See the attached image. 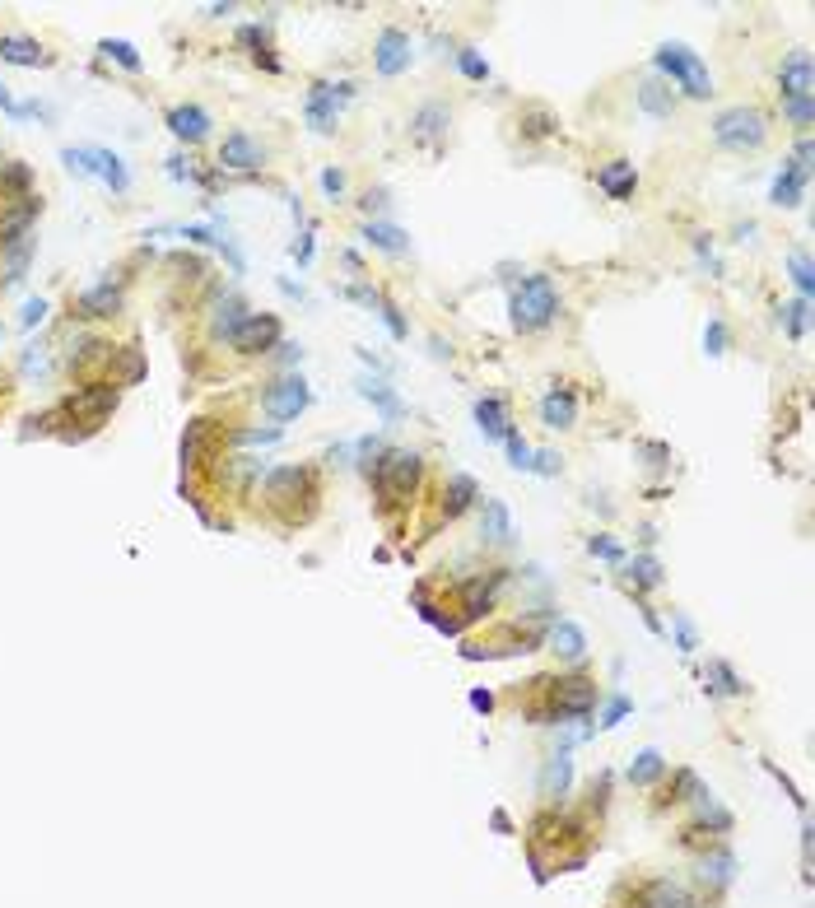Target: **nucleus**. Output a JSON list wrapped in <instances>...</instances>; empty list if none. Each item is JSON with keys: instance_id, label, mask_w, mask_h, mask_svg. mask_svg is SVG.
Masks as SVG:
<instances>
[{"instance_id": "26", "label": "nucleus", "mask_w": 815, "mask_h": 908, "mask_svg": "<svg viewBox=\"0 0 815 908\" xmlns=\"http://www.w3.org/2000/svg\"><path fill=\"white\" fill-rule=\"evenodd\" d=\"M364 243L396 257V252H406V247H410V233L396 229V224H382V219H368V224H364Z\"/></svg>"}, {"instance_id": "11", "label": "nucleus", "mask_w": 815, "mask_h": 908, "mask_svg": "<svg viewBox=\"0 0 815 908\" xmlns=\"http://www.w3.org/2000/svg\"><path fill=\"white\" fill-rule=\"evenodd\" d=\"M373 66H378V75H401V70L410 66V38L401 33V28H382Z\"/></svg>"}, {"instance_id": "54", "label": "nucleus", "mask_w": 815, "mask_h": 908, "mask_svg": "<svg viewBox=\"0 0 815 908\" xmlns=\"http://www.w3.org/2000/svg\"><path fill=\"white\" fill-rule=\"evenodd\" d=\"M42 317H47V303H42V299H28L24 312H19V322H24V326H38Z\"/></svg>"}, {"instance_id": "57", "label": "nucleus", "mask_w": 815, "mask_h": 908, "mask_svg": "<svg viewBox=\"0 0 815 908\" xmlns=\"http://www.w3.org/2000/svg\"><path fill=\"white\" fill-rule=\"evenodd\" d=\"M5 187H10V191H24L28 187V168H19V163H14V168H5Z\"/></svg>"}, {"instance_id": "8", "label": "nucleus", "mask_w": 815, "mask_h": 908, "mask_svg": "<svg viewBox=\"0 0 815 908\" xmlns=\"http://www.w3.org/2000/svg\"><path fill=\"white\" fill-rule=\"evenodd\" d=\"M233 350L243 354H266L280 345V317H271V312H252L243 326H238V336L229 340Z\"/></svg>"}, {"instance_id": "13", "label": "nucleus", "mask_w": 815, "mask_h": 908, "mask_svg": "<svg viewBox=\"0 0 815 908\" xmlns=\"http://www.w3.org/2000/svg\"><path fill=\"white\" fill-rule=\"evenodd\" d=\"M573 415H578V396H573V387H555V392L541 396V420H545V429H569Z\"/></svg>"}, {"instance_id": "50", "label": "nucleus", "mask_w": 815, "mask_h": 908, "mask_svg": "<svg viewBox=\"0 0 815 908\" xmlns=\"http://www.w3.org/2000/svg\"><path fill=\"white\" fill-rule=\"evenodd\" d=\"M531 471H536V475H559V452H531Z\"/></svg>"}, {"instance_id": "18", "label": "nucleus", "mask_w": 815, "mask_h": 908, "mask_svg": "<svg viewBox=\"0 0 815 908\" xmlns=\"http://www.w3.org/2000/svg\"><path fill=\"white\" fill-rule=\"evenodd\" d=\"M308 489V471L303 466H280V471L266 475V499L271 503H289Z\"/></svg>"}, {"instance_id": "19", "label": "nucleus", "mask_w": 815, "mask_h": 908, "mask_svg": "<svg viewBox=\"0 0 815 908\" xmlns=\"http://www.w3.org/2000/svg\"><path fill=\"white\" fill-rule=\"evenodd\" d=\"M480 536H485V545H508V541H513V517H508V503H503V499H485Z\"/></svg>"}, {"instance_id": "9", "label": "nucleus", "mask_w": 815, "mask_h": 908, "mask_svg": "<svg viewBox=\"0 0 815 908\" xmlns=\"http://www.w3.org/2000/svg\"><path fill=\"white\" fill-rule=\"evenodd\" d=\"M112 410H117V387H108V382H94V387H84V392H75L66 401V415L84 420L89 429H94L98 420H108Z\"/></svg>"}, {"instance_id": "28", "label": "nucleus", "mask_w": 815, "mask_h": 908, "mask_svg": "<svg viewBox=\"0 0 815 908\" xmlns=\"http://www.w3.org/2000/svg\"><path fill=\"white\" fill-rule=\"evenodd\" d=\"M0 61H10V66H47V52H42L33 38H0Z\"/></svg>"}, {"instance_id": "5", "label": "nucleus", "mask_w": 815, "mask_h": 908, "mask_svg": "<svg viewBox=\"0 0 815 908\" xmlns=\"http://www.w3.org/2000/svg\"><path fill=\"white\" fill-rule=\"evenodd\" d=\"M350 98H354V84H331V80H322V84H313V89H308L303 117H308V126H313L317 136H331V131H336L340 108H345Z\"/></svg>"}, {"instance_id": "49", "label": "nucleus", "mask_w": 815, "mask_h": 908, "mask_svg": "<svg viewBox=\"0 0 815 908\" xmlns=\"http://www.w3.org/2000/svg\"><path fill=\"white\" fill-rule=\"evenodd\" d=\"M783 117H788L792 126H802V131H806V126H811V117H815V112H811V98H802V103H783Z\"/></svg>"}, {"instance_id": "35", "label": "nucleus", "mask_w": 815, "mask_h": 908, "mask_svg": "<svg viewBox=\"0 0 815 908\" xmlns=\"http://www.w3.org/2000/svg\"><path fill=\"white\" fill-rule=\"evenodd\" d=\"M117 308H122V294H117L112 285H98L80 299V312H89V317H112Z\"/></svg>"}, {"instance_id": "7", "label": "nucleus", "mask_w": 815, "mask_h": 908, "mask_svg": "<svg viewBox=\"0 0 815 908\" xmlns=\"http://www.w3.org/2000/svg\"><path fill=\"white\" fill-rule=\"evenodd\" d=\"M597 708V685L592 680H583V676H573V680H559L555 685V708H550V718H587Z\"/></svg>"}, {"instance_id": "48", "label": "nucleus", "mask_w": 815, "mask_h": 908, "mask_svg": "<svg viewBox=\"0 0 815 908\" xmlns=\"http://www.w3.org/2000/svg\"><path fill=\"white\" fill-rule=\"evenodd\" d=\"M704 350L713 354V359H718V354H727V326H722L718 317L704 326Z\"/></svg>"}, {"instance_id": "20", "label": "nucleus", "mask_w": 815, "mask_h": 908, "mask_svg": "<svg viewBox=\"0 0 815 908\" xmlns=\"http://www.w3.org/2000/svg\"><path fill=\"white\" fill-rule=\"evenodd\" d=\"M168 131H173L177 140L196 145V140L210 136V117H205L196 103H187V108H173V112H168Z\"/></svg>"}, {"instance_id": "6", "label": "nucleus", "mask_w": 815, "mask_h": 908, "mask_svg": "<svg viewBox=\"0 0 815 908\" xmlns=\"http://www.w3.org/2000/svg\"><path fill=\"white\" fill-rule=\"evenodd\" d=\"M308 401H313L308 382H303L299 373H289V378H280L271 392H266V401H261V406H266V415H271V420H294V415H303V410H308Z\"/></svg>"}, {"instance_id": "61", "label": "nucleus", "mask_w": 815, "mask_h": 908, "mask_svg": "<svg viewBox=\"0 0 815 908\" xmlns=\"http://www.w3.org/2000/svg\"><path fill=\"white\" fill-rule=\"evenodd\" d=\"M275 350H280V359H285V364H294V359H303V350H299V345H275Z\"/></svg>"}, {"instance_id": "3", "label": "nucleus", "mask_w": 815, "mask_h": 908, "mask_svg": "<svg viewBox=\"0 0 815 908\" xmlns=\"http://www.w3.org/2000/svg\"><path fill=\"white\" fill-rule=\"evenodd\" d=\"M652 66L662 70L666 80H676L690 98L713 94V75H708V66L699 61V52H690L685 42H662V47L652 52Z\"/></svg>"}, {"instance_id": "2", "label": "nucleus", "mask_w": 815, "mask_h": 908, "mask_svg": "<svg viewBox=\"0 0 815 908\" xmlns=\"http://www.w3.org/2000/svg\"><path fill=\"white\" fill-rule=\"evenodd\" d=\"M508 312H513L517 331H541L559 317V289L550 275H522V285L513 289L508 299Z\"/></svg>"}, {"instance_id": "47", "label": "nucleus", "mask_w": 815, "mask_h": 908, "mask_svg": "<svg viewBox=\"0 0 815 908\" xmlns=\"http://www.w3.org/2000/svg\"><path fill=\"white\" fill-rule=\"evenodd\" d=\"M503 443H508V461H513L517 471H531V448H527V438L517 434V429H508V438H503Z\"/></svg>"}, {"instance_id": "58", "label": "nucleus", "mask_w": 815, "mask_h": 908, "mask_svg": "<svg viewBox=\"0 0 815 908\" xmlns=\"http://www.w3.org/2000/svg\"><path fill=\"white\" fill-rule=\"evenodd\" d=\"M471 708H476V713H489V708H494V694H489V690H471Z\"/></svg>"}, {"instance_id": "37", "label": "nucleus", "mask_w": 815, "mask_h": 908, "mask_svg": "<svg viewBox=\"0 0 815 908\" xmlns=\"http://www.w3.org/2000/svg\"><path fill=\"white\" fill-rule=\"evenodd\" d=\"M205 429H210V420H191L187 424V434H182V466H196L201 443H205Z\"/></svg>"}, {"instance_id": "10", "label": "nucleus", "mask_w": 815, "mask_h": 908, "mask_svg": "<svg viewBox=\"0 0 815 908\" xmlns=\"http://www.w3.org/2000/svg\"><path fill=\"white\" fill-rule=\"evenodd\" d=\"M778 94H783V103H802V98H811V56L806 52H792L788 61H783V70H778Z\"/></svg>"}, {"instance_id": "46", "label": "nucleus", "mask_w": 815, "mask_h": 908, "mask_svg": "<svg viewBox=\"0 0 815 908\" xmlns=\"http://www.w3.org/2000/svg\"><path fill=\"white\" fill-rule=\"evenodd\" d=\"M671 624H676L680 652H694V648H699V634H694V624H690V615H685V610H671Z\"/></svg>"}, {"instance_id": "27", "label": "nucleus", "mask_w": 815, "mask_h": 908, "mask_svg": "<svg viewBox=\"0 0 815 908\" xmlns=\"http://www.w3.org/2000/svg\"><path fill=\"white\" fill-rule=\"evenodd\" d=\"M569 778H573V759H569V750H559V755H550V764L541 773V792L550 801H559L569 792Z\"/></svg>"}, {"instance_id": "44", "label": "nucleus", "mask_w": 815, "mask_h": 908, "mask_svg": "<svg viewBox=\"0 0 815 908\" xmlns=\"http://www.w3.org/2000/svg\"><path fill=\"white\" fill-rule=\"evenodd\" d=\"M587 550L597 559H606V564H625V545L611 541V536H587Z\"/></svg>"}, {"instance_id": "24", "label": "nucleus", "mask_w": 815, "mask_h": 908, "mask_svg": "<svg viewBox=\"0 0 815 908\" xmlns=\"http://www.w3.org/2000/svg\"><path fill=\"white\" fill-rule=\"evenodd\" d=\"M354 387H359V396H364V401H373V406L382 410V420H401V415H406V401H401V396H396L392 387H387V382H378V378H359Z\"/></svg>"}, {"instance_id": "45", "label": "nucleus", "mask_w": 815, "mask_h": 908, "mask_svg": "<svg viewBox=\"0 0 815 908\" xmlns=\"http://www.w3.org/2000/svg\"><path fill=\"white\" fill-rule=\"evenodd\" d=\"M629 694H611V699H606V708H601V727H620V722L629 718Z\"/></svg>"}, {"instance_id": "42", "label": "nucleus", "mask_w": 815, "mask_h": 908, "mask_svg": "<svg viewBox=\"0 0 815 908\" xmlns=\"http://www.w3.org/2000/svg\"><path fill=\"white\" fill-rule=\"evenodd\" d=\"M783 312H788V336L802 340L806 331H811V299H797L792 308H783Z\"/></svg>"}, {"instance_id": "34", "label": "nucleus", "mask_w": 815, "mask_h": 908, "mask_svg": "<svg viewBox=\"0 0 815 908\" xmlns=\"http://www.w3.org/2000/svg\"><path fill=\"white\" fill-rule=\"evenodd\" d=\"M704 680H708V694H732V699H736V694H746V680L736 676L727 662H708Z\"/></svg>"}, {"instance_id": "38", "label": "nucleus", "mask_w": 815, "mask_h": 908, "mask_svg": "<svg viewBox=\"0 0 815 908\" xmlns=\"http://www.w3.org/2000/svg\"><path fill=\"white\" fill-rule=\"evenodd\" d=\"M457 70H462L466 80H480V84L489 80V61L476 52V47H462V52H457Z\"/></svg>"}, {"instance_id": "55", "label": "nucleus", "mask_w": 815, "mask_h": 908, "mask_svg": "<svg viewBox=\"0 0 815 908\" xmlns=\"http://www.w3.org/2000/svg\"><path fill=\"white\" fill-rule=\"evenodd\" d=\"M238 42H243V47H252V52H266V33H261V28H238Z\"/></svg>"}, {"instance_id": "56", "label": "nucleus", "mask_w": 815, "mask_h": 908, "mask_svg": "<svg viewBox=\"0 0 815 908\" xmlns=\"http://www.w3.org/2000/svg\"><path fill=\"white\" fill-rule=\"evenodd\" d=\"M47 368V354H42V345H28L24 350V373H42Z\"/></svg>"}, {"instance_id": "40", "label": "nucleus", "mask_w": 815, "mask_h": 908, "mask_svg": "<svg viewBox=\"0 0 815 908\" xmlns=\"http://www.w3.org/2000/svg\"><path fill=\"white\" fill-rule=\"evenodd\" d=\"M629 578H634L639 587H657L662 583V564H657L652 555H639L634 564H629Z\"/></svg>"}, {"instance_id": "16", "label": "nucleus", "mask_w": 815, "mask_h": 908, "mask_svg": "<svg viewBox=\"0 0 815 908\" xmlns=\"http://www.w3.org/2000/svg\"><path fill=\"white\" fill-rule=\"evenodd\" d=\"M545 643H550V652L569 657V662H578V657L587 652V634L573 620H555V624H550V629H545Z\"/></svg>"}, {"instance_id": "32", "label": "nucleus", "mask_w": 815, "mask_h": 908, "mask_svg": "<svg viewBox=\"0 0 815 908\" xmlns=\"http://www.w3.org/2000/svg\"><path fill=\"white\" fill-rule=\"evenodd\" d=\"M247 317H252V312H247L238 299H224V303H219V312H215V326H210V331H215V340H233V336H238V326H243Z\"/></svg>"}, {"instance_id": "59", "label": "nucleus", "mask_w": 815, "mask_h": 908, "mask_svg": "<svg viewBox=\"0 0 815 908\" xmlns=\"http://www.w3.org/2000/svg\"><path fill=\"white\" fill-rule=\"evenodd\" d=\"M294 257H299V266H308V261H313V233H303V243L294 247Z\"/></svg>"}, {"instance_id": "4", "label": "nucleus", "mask_w": 815, "mask_h": 908, "mask_svg": "<svg viewBox=\"0 0 815 908\" xmlns=\"http://www.w3.org/2000/svg\"><path fill=\"white\" fill-rule=\"evenodd\" d=\"M713 140L732 154H750L769 140V122H764L760 108H746V103H741V108H727V112L713 117Z\"/></svg>"}, {"instance_id": "62", "label": "nucleus", "mask_w": 815, "mask_h": 908, "mask_svg": "<svg viewBox=\"0 0 815 908\" xmlns=\"http://www.w3.org/2000/svg\"><path fill=\"white\" fill-rule=\"evenodd\" d=\"M0 108H5V112H14V108H19V103H14V98L5 94V89H0Z\"/></svg>"}, {"instance_id": "31", "label": "nucleus", "mask_w": 815, "mask_h": 908, "mask_svg": "<svg viewBox=\"0 0 815 908\" xmlns=\"http://www.w3.org/2000/svg\"><path fill=\"white\" fill-rule=\"evenodd\" d=\"M639 108L648 112V117H671V108H676V94H671L662 80H643L639 84Z\"/></svg>"}, {"instance_id": "14", "label": "nucleus", "mask_w": 815, "mask_h": 908, "mask_svg": "<svg viewBox=\"0 0 815 908\" xmlns=\"http://www.w3.org/2000/svg\"><path fill=\"white\" fill-rule=\"evenodd\" d=\"M597 187L611 196V201H629L634 196V187H639V173H634V163H625V159H615V163H606L597 173Z\"/></svg>"}, {"instance_id": "60", "label": "nucleus", "mask_w": 815, "mask_h": 908, "mask_svg": "<svg viewBox=\"0 0 815 908\" xmlns=\"http://www.w3.org/2000/svg\"><path fill=\"white\" fill-rule=\"evenodd\" d=\"M382 205H387V191H368V196H364V210H368V215H373V210H382Z\"/></svg>"}, {"instance_id": "29", "label": "nucleus", "mask_w": 815, "mask_h": 908, "mask_svg": "<svg viewBox=\"0 0 815 908\" xmlns=\"http://www.w3.org/2000/svg\"><path fill=\"white\" fill-rule=\"evenodd\" d=\"M639 908H694V899L671 881H652L648 890L639 895Z\"/></svg>"}, {"instance_id": "51", "label": "nucleus", "mask_w": 815, "mask_h": 908, "mask_svg": "<svg viewBox=\"0 0 815 908\" xmlns=\"http://www.w3.org/2000/svg\"><path fill=\"white\" fill-rule=\"evenodd\" d=\"M238 443H280V429H238Z\"/></svg>"}, {"instance_id": "30", "label": "nucleus", "mask_w": 815, "mask_h": 908, "mask_svg": "<svg viewBox=\"0 0 815 908\" xmlns=\"http://www.w3.org/2000/svg\"><path fill=\"white\" fill-rule=\"evenodd\" d=\"M443 131H448V108H443V103H424V108L410 117V136L438 140Z\"/></svg>"}, {"instance_id": "52", "label": "nucleus", "mask_w": 815, "mask_h": 908, "mask_svg": "<svg viewBox=\"0 0 815 908\" xmlns=\"http://www.w3.org/2000/svg\"><path fill=\"white\" fill-rule=\"evenodd\" d=\"M527 131L531 136H550L555 131V117L550 112H527Z\"/></svg>"}, {"instance_id": "22", "label": "nucleus", "mask_w": 815, "mask_h": 908, "mask_svg": "<svg viewBox=\"0 0 815 908\" xmlns=\"http://www.w3.org/2000/svg\"><path fill=\"white\" fill-rule=\"evenodd\" d=\"M503 578L508 573H489V578H476V583H466V592H462V601H466V620H480L489 606H494V592L503 587Z\"/></svg>"}, {"instance_id": "1", "label": "nucleus", "mask_w": 815, "mask_h": 908, "mask_svg": "<svg viewBox=\"0 0 815 908\" xmlns=\"http://www.w3.org/2000/svg\"><path fill=\"white\" fill-rule=\"evenodd\" d=\"M368 471H373V489H378V499L387 503V508H401V503H410V494L420 489L424 461L415 457V452H406V448H387L373 466H368Z\"/></svg>"}, {"instance_id": "33", "label": "nucleus", "mask_w": 815, "mask_h": 908, "mask_svg": "<svg viewBox=\"0 0 815 908\" xmlns=\"http://www.w3.org/2000/svg\"><path fill=\"white\" fill-rule=\"evenodd\" d=\"M33 247H38V238H33V233L5 247V280H10V285H19V280H24L28 261H33Z\"/></svg>"}, {"instance_id": "25", "label": "nucleus", "mask_w": 815, "mask_h": 908, "mask_svg": "<svg viewBox=\"0 0 815 908\" xmlns=\"http://www.w3.org/2000/svg\"><path fill=\"white\" fill-rule=\"evenodd\" d=\"M769 201H774V205H802L806 201V173H797L792 163H783V168L774 173Z\"/></svg>"}, {"instance_id": "41", "label": "nucleus", "mask_w": 815, "mask_h": 908, "mask_svg": "<svg viewBox=\"0 0 815 908\" xmlns=\"http://www.w3.org/2000/svg\"><path fill=\"white\" fill-rule=\"evenodd\" d=\"M103 56H112V61L126 66V70H140V52L126 38H108V42H103Z\"/></svg>"}, {"instance_id": "23", "label": "nucleus", "mask_w": 815, "mask_h": 908, "mask_svg": "<svg viewBox=\"0 0 815 908\" xmlns=\"http://www.w3.org/2000/svg\"><path fill=\"white\" fill-rule=\"evenodd\" d=\"M476 499H480V485L471 480V475L457 471V475L448 480V489H443V517H448V522H452V517H462Z\"/></svg>"}, {"instance_id": "53", "label": "nucleus", "mask_w": 815, "mask_h": 908, "mask_svg": "<svg viewBox=\"0 0 815 908\" xmlns=\"http://www.w3.org/2000/svg\"><path fill=\"white\" fill-rule=\"evenodd\" d=\"M322 191L331 196V201H340V191H345V173H340V168H326V173H322Z\"/></svg>"}, {"instance_id": "39", "label": "nucleus", "mask_w": 815, "mask_h": 908, "mask_svg": "<svg viewBox=\"0 0 815 908\" xmlns=\"http://www.w3.org/2000/svg\"><path fill=\"white\" fill-rule=\"evenodd\" d=\"M373 308H378V317L387 322V331H392L396 340H406V336H410V322L401 317V308H396L392 299H382V294H378V303H373Z\"/></svg>"}, {"instance_id": "63", "label": "nucleus", "mask_w": 815, "mask_h": 908, "mask_svg": "<svg viewBox=\"0 0 815 908\" xmlns=\"http://www.w3.org/2000/svg\"><path fill=\"white\" fill-rule=\"evenodd\" d=\"M0 340H5V326H0Z\"/></svg>"}, {"instance_id": "17", "label": "nucleus", "mask_w": 815, "mask_h": 908, "mask_svg": "<svg viewBox=\"0 0 815 908\" xmlns=\"http://www.w3.org/2000/svg\"><path fill=\"white\" fill-rule=\"evenodd\" d=\"M84 163H89V177H103L112 191H126L131 187V173H126V163L117 159L112 150H84Z\"/></svg>"}, {"instance_id": "12", "label": "nucleus", "mask_w": 815, "mask_h": 908, "mask_svg": "<svg viewBox=\"0 0 815 908\" xmlns=\"http://www.w3.org/2000/svg\"><path fill=\"white\" fill-rule=\"evenodd\" d=\"M219 163H224V168H238V173H252V168H261V163H266V150H261L252 136L233 131V136L219 145Z\"/></svg>"}, {"instance_id": "36", "label": "nucleus", "mask_w": 815, "mask_h": 908, "mask_svg": "<svg viewBox=\"0 0 815 908\" xmlns=\"http://www.w3.org/2000/svg\"><path fill=\"white\" fill-rule=\"evenodd\" d=\"M662 769H666V759L657 755V750H643L639 759H634V764H629V783H657V778H662Z\"/></svg>"}, {"instance_id": "43", "label": "nucleus", "mask_w": 815, "mask_h": 908, "mask_svg": "<svg viewBox=\"0 0 815 908\" xmlns=\"http://www.w3.org/2000/svg\"><path fill=\"white\" fill-rule=\"evenodd\" d=\"M792 285L802 289V299H811V289H815V275H811V257L806 252H792Z\"/></svg>"}, {"instance_id": "15", "label": "nucleus", "mask_w": 815, "mask_h": 908, "mask_svg": "<svg viewBox=\"0 0 815 908\" xmlns=\"http://www.w3.org/2000/svg\"><path fill=\"white\" fill-rule=\"evenodd\" d=\"M38 210H42L38 196H19V205H14L10 215L0 219V247H10V243H19V238H28V224L38 219Z\"/></svg>"}, {"instance_id": "21", "label": "nucleus", "mask_w": 815, "mask_h": 908, "mask_svg": "<svg viewBox=\"0 0 815 908\" xmlns=\"http://www.w3.org/2000/svg\"><path fill=\"white\" fill-rule=\"evenodd\" d=\"M476 424H480V434L489 438V443H499V438H508V406H503L499 396H480L476 401Z\"/></svg>"}]
</instances>
